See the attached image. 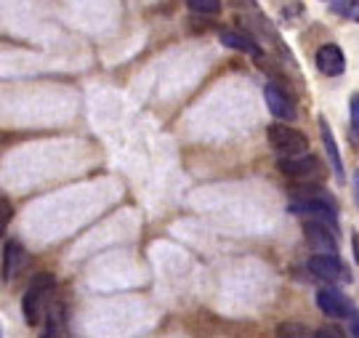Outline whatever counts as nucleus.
I'll list each match as a JSON object with an SVG mask.
<instances>
[{"mask_svg": "<svg viewBox=\"0 0 359 338\" xmlns=\"http://www.w3.org/2000/svg\"><path fill=\"white\" fill-rule=\"evenodd\" d=\"M53 283L56 280L51 272H38L29 280L25 296H22V314H25L27 325L38 327L43 323V317L48 312V304H51Z\"/></svg>", "mask_w": 359, "mask_h": 338, "instance_id": "f257e3e1", "label": "nucleus"}, {"mask_svg": "<svg viewBox=\"0 0 359 338\" xmlns=\"http://www.w3.org/2000/svg\"><path fill=\"white\" fill-rule=\"evenodd\" d=\"M266 139H269L271 149H274V152H280L283 157L301 155V152H306V149H309L306 136H304L301 130L285 126V120H280V123H271L269 128H266Z\"/></svg>", "mask_w": 359, "mask_h": 338, "instance_id": "f03ea898", "label": "nucleus"}, {"mask_svg": "<svg viewBox=\"0 0 359 338\" xmlns=\"http://www.w3.org/2000/svg\"><path fill=\"white\" fill-rule=\"evenodd\" d=\"M306 269L325 283H348L351 280L346 264L338 259V253H314L306 261Z\"/></svg>", "mask_w": 359, "mask_h": 338, "instance_id": "7ed1b4c3", "label": "nucleus"}, {"mask_svg": "<svg viewBox=\"0 0 359 338\" xmlns=\"http://www.w3.org/2000/svg\"><path fill=\"white\" fill-rule=\"evenodd\" d=\"M290 213H301V216H314L320 222H327L333 229H338V210L330 203L327 195L304 197V200H293L290 203Z\"/></svg>", "mask_w": 359, "mask_h": 338, "instance_id": "20e7f679", "label": "nucleus"}, {"mask_svg": "<svg viewBox=\"0 0 359 338\" xmlns=\"http://www.w3.org/2000/svg\"><path fill=\"white\" fill-rule=\"evenodd\" d=\"M335 232L327 222H320V219H309L304 222V237L311 250L317 253H338V243H335Z\"/></svg>", "mask_w": 359, "mask_h": 338, "instance_id": "39448f33", "label": "nucleus"}, {"mask_svg": "<svg viewBox=\"0 0 359 338\" xmlns=\"http://www.w3.org/2000/svg\"><path fill=\"white\" fill-rule=\"evenodd\" d=\"M277 168L280 173L285 176H290V179H301V182H306L311 176H317L322 168L320 157L311 155V152H301V155H293V157H280L277 160Z\"/></svg>", "mask_w": 359, "mask_h": 338, "instance_id": "423d86ee", "label": "nucleus"}, {"mask_svg": "<svg viewBox=\"0 0 359 338\" xmlns=\"http://www.w3.org/2000/svg\"><path fill=\"white\" fill-rule=\"evenodd\" d=\"M314 62H317V69H320L325 78H338V75H344V69H346V56L341 51V46H335V43L320 46Z\"/></svg>", "mask_w": 359, "mask_h": 338, "instance_id": "0eeeda50", "label": "nucleus"}, {"mask_svg": "<svg viewBox=\"0 0 359 338\" xmlns=\"http://www.w3.org/2000/svg\"><path fill=\"white\" fill-rule=\"evenodd\" d=\"M264 99H266V107H269V112L277 120H285V123H293L298 112H295V104L290 102V96L283 91V88H277V86H266L264 88Z\"/></svg>", "mask_w": 359, "mask_h": 338, "instance_id": "6e6552de", "label": "nucleus"}, {"mask_svg": "<svg viewBox=\"0 0 359 338\" xmlns=\"http://www.w3.org/2000/svg\"><path fill=\"white\" fill-rule=\"evenodd\" d=\"M317 306H320V312L325 317H330V320H341V317H346L348 314V304L335 288H322L317 290Z\"/></svg>", "mask_w": 359, "mask_h": 338, "instance_id": "1a4fd4ad", "label": "nucleus"}, {"mask_svg": "<svg viewBox=\"0 0 359 338\" xmlns=\"http://www.w3.org/2000/svg\"><path fill=\"white\" fill-rule=\"evenodd\" d=\"M317 126H320V136H322V144H325V152H327V160H330V165H333L335 176L344 182V179H346V170H344V163H341V152H338V144H335V136H333V130H330V123H327L325 117H320Z\"/></svg>", "mask_w": 359, "mask_h": 338, "instance_id": "9d476101", "label": "nucleus"}, {"mask_svg": "<svg viewBox=\"0 0 359 338\" xmlns=\"http://www.w3.org/2000/svg\"><path fill=\"white\" fill-rule=\"evenodd\" d=\"M25 261H27V253H25V248H22V243L8 240V243L3 245V283H8L13 274L25 266Z\"/></svg>", "mask_w": 359, "mask_h": 338, "instance_id": "9b49d317", "label": "nucleus"}, {"mask_svg": "<svg viewBox=\"0 0 359 338\" xmlns=\"http://www.w3.org/2000/svg\"><path fill=\"white\" fill-rule=\"evenodd\" d=\"M218 40H221L226 48H231V51L248 53V56H258V53H261L256 40L248 38L245 32H237V29H221V32H218Z\"/></svg>", "mask_w": 359, "mask_h": 338, "instance_id": "f8f14e48", "label": "nucleus"}, {"mask_svg": "<svg viewBox=\"0 0 359 338\" xmlns=\"http://www.w3.org/2000/svg\"><path fill=\"white\" fill-rule=\"evenodd\" d=\"M46 333L48 336H56L62 327L67 325V312H65V301L62 299H53L48 304V312H46Z\"/></svg>", "mask_w": 359, "mask_h": 338, "instance_id": "ddd939ff", "label": "nucleus"}, {"mask_svg": "<svg viewBox=\"0 0 359 338\" xmlns=\"http://www.w3.org/2000/svg\"><path fill=\"white\" fill-rule=\"evenodd\" d=\"M333 11L338 16H346L351 22H359V0H338L333 6Z\"/></svg>", "mask_w": 359, "mask_h": 338, "instance_id": "4468645a", "label": "nucleus"}, {"mask_svg": "<svg viewBox=\"0 0 359 338\" xmlns=\"http://www.w3.org/2000/svg\"><path fill=\"white\" fill-rule=\"evenodd\" d=\"M277 336H285V338H306V336H314L309 327L298 325V323H283V325H277Z\"/></svg>", "mask_w": 359, "mask_h": 338, "instance_id": "2eb2a0df", "label": "nucleus"}, {"mask_svg": "<svg viewBox=\"0 0 359 338\" xmlns=\"http://www.w3.org/2000/svg\"><path fill=\"white\" fill-rule=\"evenodd\" d=\"M189 11L194 13H218L221 11V0H187Z\"/></svg>", "mask_w": 359, "mask_h": 338, "instance_id": "dca6fc26", "label": "nucleus"}, {"mask_svg": "<svg viewBox=\"0 0 359 338\" xmlns=\"http://www.w3.org/2000/svg\"><path fill=\"white\" fill-rule=\"evenodd\" d=\"M348 112H351V130L359 136V93L351 96V102H348Z\"/></svg>", "mask_w": 359, "mask_h": 338, "instance_id": "f3484780", "label": "nucleus"}, {"mask_svg": "<svg viewBox=\"0 0 359 338\" xmlns=\"http://www.w3.org/2000/svg\"><path fill=\"white\" fill-rule=\"evenodd\" d=\"M346 323H348V327H351V336L359 338V309L357 306H348Z\"/></svg>", "mask_w": 359, "mask_h": 338, "instance_id": "a211bd4d", "label": "nucleus"}, {"mask_svg": "<svg viewBox=\"0 0 359 338\" xmlns=\"http://www.w3.org/2000/svg\"><path fill=\"white\" fill-rule=\"evenodd\" d=\"M11 213H13L11 203H8V200H6V197H3V200H0V216H3V219H0V222H3V227H6V224L11 222Z\"/></svg>", "mask_w": 359, "mask_h": 338, "instance_id": "6ab92c4d", "label": "nucleus"}, {"mask_svg": "<svg viewBox=\"0 0 359 338\" xmlns=\"http://www.w3.org/2000/svg\"><path fill=\"white\" fill-rule=\"evenodd\" d=\"M314 336L317 338H341L344 336V330H338V327H322V330H317Z\"/></svg>", "mask_w": 359, "mask_h": 338, "instance_id": "aec40b11", "label": "nucleus"}, {"mask_svg": "<svg viewBox=\"0 0 359 338\" xmlns=\"http://www.w3.org/2000/svg\"><path fill=\"white\" fill-rule=\"evenodd\" d=\"M354 189H357V205H359V168L354 173Z\"/></svg>", "mask_w": 359, "mask_h": 338, "instance_id": "412c9836", "label": "nucleus"}]
</instances>
